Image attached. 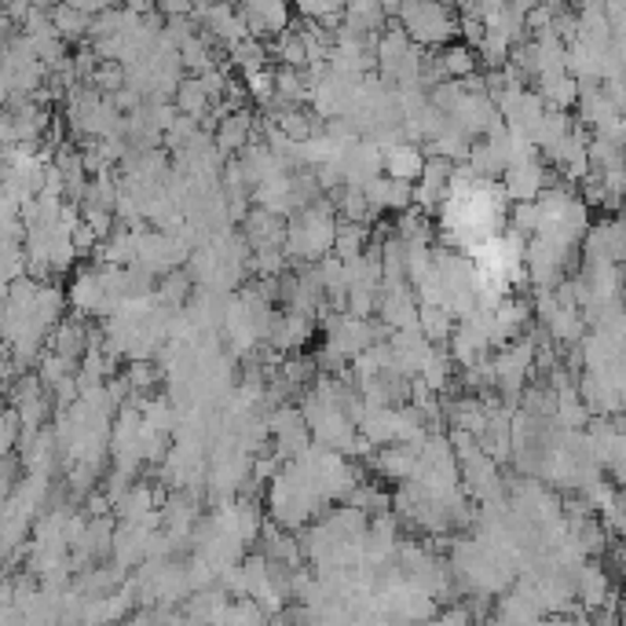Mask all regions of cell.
I'll use <instances>...</instances> for the list:
<instances>
[{
  "mask_svg": "<svg viewBox=\"0 0 626 626\" xmlns=\"http://www.w3.org/2000/svg\"><path fill=\"white\" fill-rule=\"evenodd\" d=\"M385 158V176H395V180H406V184H417L429 165V154H425L422 143H411V140H400L392 147L381 151Z\"/></svg>",
  "mask_w": 626,
  "mask_h": 626,
  "instance_id": "cell-7",
  "label": "cell"
},
{
  "mask_svg": "<svg viewBox=\"0 0 626 626\" xmlns=\"http://www.w3.org/2000/svg\"><path fill=\"white\" fill-rule=\"evenodd\" d=\"M370 243H374V232H370V227L341 221V224H338V238H333V257L349 264V260H359L363 253H367Z\"/></svg>",
  "mask_w": 626,
  "mask_h": 626,
  "instance_id": "cell-12",
  "label": "cell"
},
{
  "mask_svg": "<svg viewBox=\"0 0 626 626\" xmlns=\"http://www.w3.org/2000/svg\"><path fill=\"white\" fill-rule=\"evenodd\" d=\"M436 67H440L444 81H465L476 74V51L465 45V40H451V45L433 51Z\"/></svg>",
  "mask_w": 626,
  "mask_h": 626,
  "instance_id": "cell-10",
  "label": "cell"
},
{
  "mask_svg": "<svg viewBox=\"0 0 626 626\" xmlns=\"http://www.w3.org/2000/svg\"><path fill=\"white\" fill-rule=\"evenodd\" d=\"M338 209L330 198H319L316 205L300 209L297 216H290V235H286V253L294 264H319L333 253V238H338Z\"/></svg>",
  "mask_w": 626,
  "mask_h": 626,
  "instance_id": "cell-1",
  "label": "cell"
},
{
  "mask_svg": "<svg viewBox=\"0 0 626 626\" xmlns=\"http://www.w3.org/2000/svg\"><path fill=\"white\" fill-rule=\"evenodd\" d=\"M173 107H176V114H187V118H194V121H205L209 110H213V99H209V92H205L202 81L187 74L180 81V88H176Z\"/></svg>",
  "mask_w": 626,
  "mask_h": 626,
  "instance_id": "cell-11",
  "label": "cell"
},
{
  "mask_svg": "<svg viewBox=\"0 0 626 626\" xmlns=\"http://www.w3.org/2000/svg\"><path fill=\"white\" fill-rule=\"evenodd\" d=\"M400 23L406 34H411L414 45L429 51L462 37V15H458V8H447V4H403Z\"/></svg>",
  "mask_w": 626,
  "mask_h": 626,
  "instance_id": "cell-2",
  "label": "cell"
},
{
  "mask_svg": "<svg viewBox=\"0 0 626 626\" xmlns=\"http://www.w3.org/2000/svg\"><path fill=\"white\" fill-rule=\"evenodd\" d=\"M503 187H506L509 198H517V202H535V198L542 194V187H546V173H542V165L535 158L509 165Z\"/></svg>",
  "mask_w": 626,
  "mask_h": 626,
  "instance_id": "cell-9",
  "label": "cell"
},
{
  "mask_svg": "<svg viewBox=\"0 0 626 626\" xmlns=\"http://www.w3.org/2000/svg\"><path fill=\"white\" fill-rule=\"evenodd\" d=\"M370 198V205L378 209V213H395V216H403L406 209H414V184H406V180H395V176H378L374 184L363 187Z\"/></svg>",
  "mask_w": 626,
  "mask_h": 626,
  "instance_id": "cell-8",
  "label": "cell"
},
{
  "mask_svg": "<svg viewBox=\"0 0 626 626\" xmlns=\"http://www.w3.org/2000/svg\"><path fill=\"white\" fill-rule=\"evenodd\" d=\"M51 26L62 40H81L92 34V15L78 4H56L51 8Z\"/></svg>",
  "mask_w": 626,
  "mask_h": 626,
  "instance_id": "cell-14",
  "label": "cell"
},
{
  "mask_svg": "<svg viewBox=\"0 0 626 626\" xmlns=\"http://www.w3.org/2000/svg\"><path fill=\"white\" fill-rule=\"evenodd\" d=\"M370 476L381 480V484H411L417 473V454L406 451V447L392 444V447H378V454L370 458Z\"/></svg>",
  "mask_w": 626,
  "mask_h": 626,
  "instance_id": "cell-4",
  "label": "cell"
},
{
  "mask_svg": "<svg viewBox=\"0 0 626 626\" xmlns=\"http://www.w3.org/2000/svg\"><path fill=\"white\" fill-rule=\"evenodd\" d=\"M392 359L395 367H400L406 378H417V374L425 370V363L433 359L436 344L425 338L422 330H403V333H392Z\"/></svg>",
  "mask_w": 626,
  "mask_h": 626,
  "instance_id": "cell-6",
  "label": "cell"
},
{
  "mask_svg": "<svg viewBox=\"0 0 626 626\" xmlns=\"http://www.w3.org/2000/svg\"><path fill=\"white\" fill-rule=\"evenodd\" d=\"M221 626H271V615L264 612V604H257L253 598H238L232 601Z\"/></svg>",
  "mask_w": 626,
  "mask_h": 626,
  "instance_id": "cell-15",
  "label": "cell"
},
{
  "mask_svg": "<svg viewBox=\"0 0 626 626\" xmlns=\"http://www.w3.org/2000/svg\"><path fill=\"white\" fill-rule=\"evenodd\" d=\"M238 15H243V23L249 29V37H260V40H275V37H283L290 26V19H294V12H290L286 4H243L238 8Z\"/></svg>",
  "mask_w": 626,
  "mask_h": 626,
  "instance_id": "cell-5",
  "label": "cell"
},
{
  "mask_svg": "<svg viewBox=\"0 0 626 626\" xmlns=\"http://www.w3.org/2000/svg\"><path fill=\"white\" fill-rule=\"evenodd\" d=\"M417 330H422L425 338H429L436 349H440V344H451L454 330H458V319H454L444 305H422V319H417Z\"/></svg>",
  "mask_w": 626,
  "mask_h": 626,
  "instance_id": "cell-13",
  "label": "cell"
},
{
  "mask_svg": "<svg viewBox=\"0 0 626 626\" xmlns=\"http://www.w3.org/2000/svg\"><path fill=\"white\" fill-rule=\"evenodd\" d=\"M238 232L246 235V243L253 253H264V249H286V235H290V221L268 213V209L253 205L246 213V221L238 224Z\"/></svg>",
  "mask_w": 626,
  "mask_h": 626,
  "instance_id": "cell-3",
  "label": "cell"
},
{
  "mask_svg": "<svg viewBox=\"0 0 626 626\" xmlns=\"http://www.w3.org/2000/svg\"><path fill=\"white\" fill-rule=\"evenodd\" d=\"M619 571H623V576H626V542H623V546H619Z\"/></svg>",
  "mask_w": 626,
  "mask_h": 626,
  "instance_id": "cell-16",
  "label": "cell"
}]
</instances>
